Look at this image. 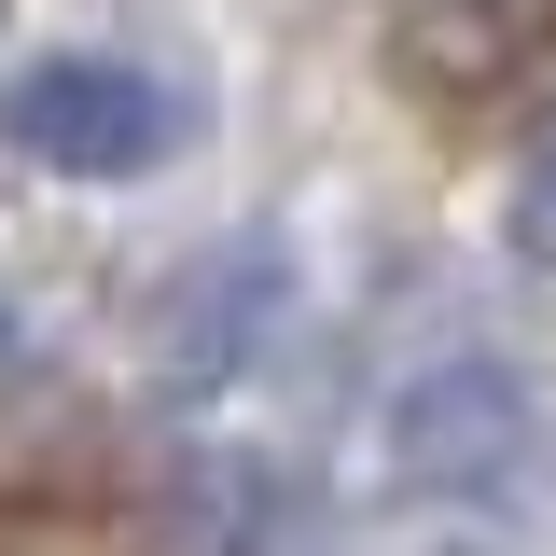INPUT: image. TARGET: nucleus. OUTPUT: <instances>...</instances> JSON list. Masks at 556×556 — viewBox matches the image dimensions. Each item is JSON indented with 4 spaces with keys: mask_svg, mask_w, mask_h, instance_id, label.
I'll use <instances>...</instances> for the list:
<instances>
[{
    "mask_svg": "<svg viewBox=\"0 0 556 556\" xmlns=\"http://www.w3.org/2000/svg\"><path fill=\"white\" fill-rule=\"evenodd\" d=\"M390 445H404V473H431V486L515 473V459H529V390H515V362H445V376L390 417Z\"/></svg>",
    "mask_w": 556,
    "mask_h": 556,
    "instance_id": "nucleus-4",
    "label": "nucleus"
},
{
    "mask_svg": "<svg viewBox=\"0 0 556 556\" xmlns=\"http://www.w3.org/2000/svg\"><path fill=\"white\" fill-rule=\"evenodd\" d=\"M515 251H556V139H543V167H529V195H515Z\"/></svg>",
    "mask_w": 556,
    "mask_h": 556,
    "instance_id": "nucleus-5",
    "label": "nucleus"
},
{
    "mask_svg": "<svg viewBox=\"0 0 556 556\" xmlns=\"http://www.w3.org/2000/svg\"><path fill=\"white\" fill-rule=\"evenodd\" d=\"M0 139L56 181H139L181 153V98L139 56H28L0 84Z\"/></svg>",
    "mask_w": 556,
    "mask_h": 556,
    "instance_id": "nucleus-1",
    "label": "nucleus"
},
{
    "mask_svg": "<svg viewBox=\"0 0 556 556\" xmlns=\"http://www.w3.org/2000/svg\"><path fill=\"white\" fill-rule=\"evenodd\" d=\"M0 362H14V306H0Z\"/></svg>",
    "mask_w": 556,
    "mask_h": 556,
    "instance_id": "nucleus-6",
    "label": "nucleus"
},
{
    "mask_svg": "<svg viewBox=\"0 0 556 556\" xmlns=\"http://www.w3.org/2000/svg\"><path fill=\"white\" fill-rule=\"evenodd\" d=\"M278 292H292L278 251H251V237H237V251H208V265L167 292V334H181V348H167V390H237V376L265 362Z\"/></svg>",
    "mask_w": 556,
    "mask_h": 556,
    "instance_id": "nucleus-3",
    "label": "nucleus"
},
{
    "mask_svg": "<svg viewBox=\"0 0 556 556\" xmlns=\"http://www.w3.org/2000/svg\"><path fill=\"white\" fill-rule=\"evenodd\" d=\"M556 42V0H390V84L431 112H473Z\"/></svg>",
    "mask_w": 556,
    "mask_h": 556,
    "instance_id": "nucleus-2",
    "label": "nucleus"
}]
</instances>
